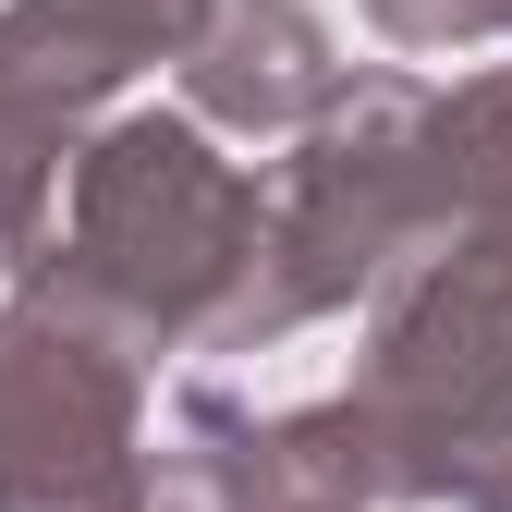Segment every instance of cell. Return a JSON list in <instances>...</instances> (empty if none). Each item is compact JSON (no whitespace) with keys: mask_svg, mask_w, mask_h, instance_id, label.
Instances as JSON below:
<instances>
[{"mask_svg":"<svg viewBox=\"0 0 512 512\" xmlns=\"http://www.w3.org/2000/svg\"><path fill=\"white\" fill-rule=\"evenodd\" d=\"M244 183L208 171L196 135H171V122H135V135H110L98 171H86V256L110 293H135L159 317H196L208 281L244 256Z\"/></svg>","mask_w":512,"mask_h":512,"instance_id":"cell-1","label":"cell"},{"mask_svg":"<svg viewBox=\"0 0 512 512\" xmlns=\"http://www.w3.org/2000/svg\"><path fill=\"white\" fill-rule=\"evenodd\" d=\"M122 366L49 317H0V512H110Z\"/></svg>","mask_w":512,"mask_h":512,"instance_id":"cell-2","label":"cell"},{"mask_svg":"<svg viewBox=\"0 0 512 512\" xmlns=\"http://www.w3.org/2000/svg\"><path fill=\"white\" fill-rule=\"evenodd\" d=\"M196 86H208V110H232V122H281L293 98H317V25L293 13V0H244V13L208 37Z\"/></svg>","mask_w":512,"mask_h":512,"instance_id":"cell-3","label":"cell"},{"mask_svg":"<svg viewBox=\"0 0 512 512\" xmlns=\"http://www.w3.org/2000/svg\"><path fill=\"white\" fill-rule=\"evenodd\" d=\"M391 37H476V25H512V0H378Z\"/></svg>","mask_w":512,"mask_h":512,"instance_id":"cell-4","label":"cell"},{"mask_svg":"<svg viewBox=\"0 0 512 512\" xmlns=\"http://www.w3.org/2000/svg\"><path fill=\"white\" fill-rule=\"evenodd\" d=\"M25 208H37V159L13 147V122H0V244L25 232Z\"/></svg>","mask_w":512,"mask_h":512,"instance_id":"cell-5","label":"cell"}]
</instances>
